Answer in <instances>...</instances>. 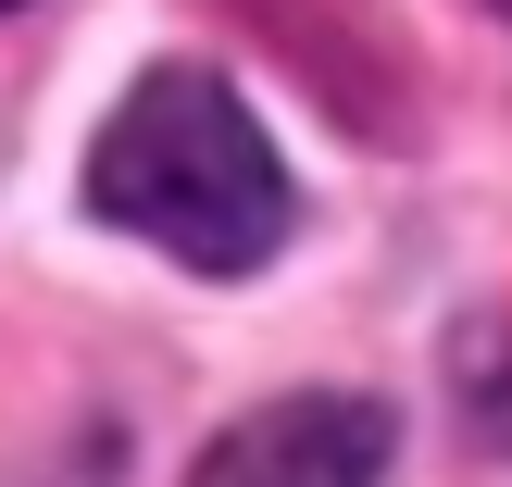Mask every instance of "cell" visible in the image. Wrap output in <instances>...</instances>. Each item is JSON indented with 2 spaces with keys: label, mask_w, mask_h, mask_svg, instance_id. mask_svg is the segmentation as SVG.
<instances>
[{
  "label": "cell",
  "mask_w": 512,
  "mask_h": 487,
  "mask_svg": "<svg viewBox=\"0 0 512 487\" xmlns=\"http://www.w3.org/2000/svg\"><path fill=\"white\" fill-rule=\"evenodd\" d=\"M88 213L175 250L188 275H250L288 238V163L225 75L150 63L88 138Z\"/></svg>",
  "instance_id": "1"
},
{
  "label": "cell",
  "mask_w": 512,
  "mask_h": 487,
  "mask_svg": "<svg viewBox=\"0 0 512 487\" xmlns=\"http://www.w3.org/2000/svg\"><path fill=\"white\" fill-rule=\"evenodd\" d=\"M188 487H388V413L350 388H300L238 413L213 450H200Z\"/></svg>",
  "instance_id": "2"
},
{
  "label": "cell",
  "mask_w": 512,
  "mask_h": 487,
  "mask_svg": "<svg viewBox=\"0 0 512 487\" xmlns=\"http://www.w3.org/2000/svg\"><path fill=\"white\" fill-rule=\"evenodd\" d=\"M0 13H13V0H0Z\"/></svg>",
  "instance_id": "3"
}]
</instances>
